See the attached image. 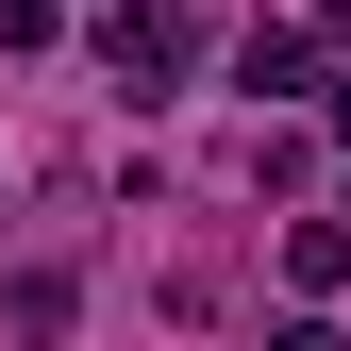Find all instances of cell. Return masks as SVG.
<instances>
[{
    "instance_id": "obj_1",
    "label": "cell",
    "mask_w": 351,
    "mask_h": 351,
    "mask_svg": "<svg viewBox=\"0 0 351 351\" xmlns=\"http://www.w3.org/2000/svg\"><path fill=\"white\" fill-rule=\"evenodd\" d=\"M101 67L134 84V101H167V67H184V17H117V34H101Z\"/></svg>"
},
{
    "instance_id": "obj_2",
    "label": "cell",
    "mask_w": 351,
    "mask_h": 351,
    "mask_svg": "<svg viewBox=\"0 0 351 351\" xmlns=\"http://www.w3.org/2000/svg\"><path fill=\"white\" fill-rule=\"evenodd\" d=\"M268 351H351V335H335V318H285V335H268Z\"/></svg>"
},
{
    "instance_id": "obj_3",
    "label": "cell",
    "mask_w": 351,
    "mask_h": 351,
    "mask_svg": "<svg viewBox=\"0 0 351 351\" xmlns=\"http://www.w3.org/2000/svg\"><path fill=\"white\" fill-rule=\"evenodd\" d=\"M335 134H351V101H335Z\"/></svg>"
}]
</instances>
